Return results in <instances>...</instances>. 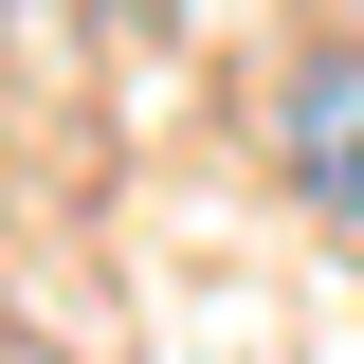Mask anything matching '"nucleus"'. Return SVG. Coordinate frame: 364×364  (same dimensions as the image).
Instances as JSON below:
<instances>
[{"mask_svg": "<svg viewBox=\"0 0 364 364\" xmlns=\"http://www.w3.org/2000/svg\"><path fill=\"white\" fill-rule=\"evenodd\" d=\"M0 18H18V0H0Z\"/></svg>", "mask_w": 364, "mask_h": 364, "instance_id": "nucleus-2", "label": "nucleus"}, {"mask_svg": "<svg viewBox=\"0 0 364 364\" xmlns=\"http://www.w3.org/2000/svg\"><path fill=\"white\" fill-rule=\"evenodd\" d=\"M273 146H291V182H310V219H346V237H364V37H346V55H291Z\"/></svg>", "mask_w": 364, "mask_h": 364, "instance_id": "nucleus-1", "label": "nucleus"}]
</instances>
